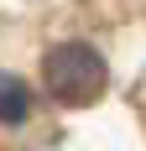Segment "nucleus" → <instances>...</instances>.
<instances>
[{
  "instance_id": "f257e3e1",
  "label": "nucleus",
  "mask_w": 146,
  "mask_h": 151,
  "mask_svg": "<svg viewBox=\"0 0 146 151\" xmlns=\"http://www.w3.org/2000/svg\"><path fill=\"white\" fill-rule=\"evenodd\" d=\"M104 83H110V68H104V58L89 42L47 47V58H42V89H47V99H58V104H68V109H84V104H94L104 94Z\"/></svg>"
},
{
  "instance_id": "f03ea898",
  "label": "nucleus",
  "mask_w": 146,
  "mask_h": 151,
  "mask_svg": "<svg viewBox=\"0 0 146 151\" xmlns=\"http://www.w3.org/2000/svg\"><path fill=\"white\" fill-rule=\"evenodd\" d=\"M26 115H31V83L21 73H5V78H0V120L16 130Z\"/></svg>"
}]
</instances>
